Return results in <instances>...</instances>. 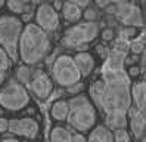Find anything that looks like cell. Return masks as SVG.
Masks as SVG:
<instances>
[{
	"label": "cell",
	"instance_id": "ba28073f",
	"mask_svg": "<svg viewBox=\"0 0 146 142\" xmlns=\"http://www.w3.org/2000/svg\"><path fill=\"white\" fill-rule=\"evenodd\" d=\"M36 24L46 33H52L59 27V16L55 7L49 3H41L36 11Z\"/></svg>",
	"mask_w": 146,
	"mask_h": 142
},
{
	"label": "cell",
	"instance_id": "f1b7e54d",
	"mask_svg": "<svg viewBox=\"0 0 146 142\" xmlns=\"http://www.w3.org/2000/svg\"><path fill=\"white\" fill-rule=\"evenodd\" d=\"M7 129H9V121H7L6 119H3V117H0V133L6 132Z\"/></svg>",
	"mask_w": 146,
	"mask_h": 142
},
{
	"label": "cell",
	"instance_id": "277c9868",
	"mask_svg": "<svg viewBox=\"0 0 146 142\" xmlns=\"http://www.w3.org/2000/svg\"><path fill=\"white\" fill-rule=\"evenodd\" d=\"M22 30L24 25L19 18L11 15L0 18V46L6 50L12 61L18 58V44Z\"/></svg>",
	"mask_w": 146,
	"mask_h": 142
},
{
	"label": "cell",
	"instance_id": "83f0119b",
	"mask_svg": "<svg viewBox=\"0 0 146 142\" xmlns=\"http://www.w3.org/2000/svg\"><path fill=\"white\" fill-rule=\"evenodd\" d=\"M65 2H71V3H74V5H77L78 7H87L89 6V3H90V0H65Z\"/></svg>",
	"mask_w": 146,
	"mask_h": 142
},
{
	"label": "cell",
	"instance_id": "8d00e7d4",
	"mask_svg": "<svg viewBox=\"0 0 146 142\" xmlns=\"http://www.w3.org/2000/svg\"><path fill=\"white\" fill-rule=\"evenodd\" d=\"M3 78H5V71H3V70H0V84L3 83Z\"/></svg>",
	"mask_w": 146,
	"mask_h": 142
},
{
	"label": "cell",
	"instance_id": "e575fe53",
	"mask_svg": "<svg viewBox=\"0 0 146 142\" xmlns=\"http://www.w3.org/2000/svg\"><path fill=\"white\" fill-rule=\"evenodd\" d=\"M62 6H64V2L62 0H55V3H53V7H55V11H62Z\"/></svg>",
	"mask_w": 146,
	"mask_h": 142
},
{
	"label": "cell",
	"instance_id": "d6a6232c",
	"mask_svg": "<svg viewBox=\"0 0 146 142\" xmlns=\"http://www.w3.org/2000/svg\"><path fill=\"white\" fill-rule=\"evenodd\" d=\"M94 2H96V5L99 7H106V6H109L111 0H94Z\"/></svg>",
	"mask_w": 146,
	"mask_h": 142
},
{
	"label": "cell",
	"instance_id": "74e56055",
	"mask_svg": "<svg viewBox=\"0 0 146 142\" xmlns=\"http://www.w3.org/2000/svg\"><path fill=\"white\" fill-rule=\"evenodd\" d=\"M30 18H31V15L27 13V15H24V16H22V21H30Z\"/></svg>",
	"mask_w": 146,
	"mask_h": 142
},
{
	"label": "cell",
	"instance_id": "ab89813d",
	"mask_svg": "<svg viewBox=\"0 0 146 142\" xmlns=\"http://www.w3.org/2000/svg\"><path fill=\"white\" fill-rule=\"evenodd\" d=\"M22 2H30V0H22Z\"/></svg>",
	"mask_w": 146,
	"mask_h": 142
},
{
	"label": "cell",
	"instance_id": "cb8c5ba5",
	"mask_svg": "<svg viewBox=\"0 0 146 142\" xmlns=\"http://www.w3.org/2000/svg\"><path fill=\"white\" fill-rule=\"evenodd\" d=\"M114 142H130V135L125 129H115Z\"/></svg>",
	"mask_w": 146,
	"mask_h": 142
},
{
	"label": "cell",
	"instance_id": "f35d334b",
	"mask_svg": "<svg viewBox=\"0 0 146 142\" xmlns=\"http://www.w3.org/2000/svg\"><path fill=\"white\" fill-rule=\"evenodd\" d=\"M5 2H6V0H0V7H2V6L5 5Z\"/></svg>",
	"mask_w": 146,
	"mask_h": 142
},
{
	"label": "cell",
	"instance_id": "4fadbf2b",
	"mask_svg": "<svg viewBox=\"0 0 146 142\" xmlns=\"http://www.w3.org/2000/svg\"><path fill=\"white\" fill-rule=\"evenodd\" d=\"M74 61H75V64H77V67H78V70H80V73H81L83 77L89 76L93 71L94 59H93V56L90 55L89 52H78L74 56Z\"/></svg>",
	"mask_w": 146,
	"mask_h": 142
},
{
	"label": "cell",
	"instance_id": "d590c367",
	"mask_svg": "<svg viewBox=\"0 0 146 142\" xmlns=\"http://www.w3.org/2000/svg\"><path fill=\"white\" fill-rule=\"evenodd\" d=\"M2 142H21V141H18V139H13V138H7V139H3Z\"/></svg>",
	"mask_w": 146,
	"mask_h": 142
},
{
	"label": "cell",
	"instance_id": "60d3db41",
	"mask_svg": "<svg viewBox=\"0 0 146 142\" xmlns=\"http://www.w3.org/2000/svg\"><path fill=\"white\" fill-rule=\"evenodd\" d=\"M142 142H146V138H145V139H143V141H142Z\"/></svg>",
	"mask_w": 146,
	"mask_h": 142
},
{
	"label": "cell",
	"instance_id": "4dcf8cb0",
	"mask_svg": "<svg viewBox=\"0 0 146 142\" xmlns=\"http://www.w3.org/2000/svg\"><path fill=\"white\" fill-rule=\"evenodd\" d=\"M137 74H139V67H136V65L133 67V65H131L130 68H128V76H131V77H136Z\"/></svg>",
	"mask_w": 146,
	"mask_h": 142
},
{
	"label": "cell",
	"instance_id": "3957f363",
	"mask_svg": "<svg viewBox=\"0 0 146 142\" xmlns=\"http://www.w3.org/2000/svg\"><path fill=\"white\" fill-rule=\"evenodd\" d=\"M70 105V113H68L66 121L71 124L74 129L78 132H86L90 130L94 123H96V111L89 98L83 95L74 96L72 99L68 101Z\"/></svg>",
	"mask_w": 146,
	"mask_h": 142
},
{
	"label": "cell",
	"instance_id": "e0dca14e",
	"mask_svg": "<svg viewBox=\"0 0 146 142\" xmlns=\"http://www.w3.org/2000/svg\"><path fill=\"white\" fill-rule=\"evenodd\" d=\"M106 124L111 129H125L127 126V113L114 111L106 114Z\"/></svg>",
	"mask_w": 146,
	"mask_h": 142
},
{
	"label": "cell",
	"instance_id": "7a4b0ae2",
	"mask_svg": "<svg viewBox=\"0 0 146 142\" xmlns=\"http://www.w3.org/2000/svg\"><path fill=\"white\" fill-rule=\"evenodd\" d=\"M50 52V39L37 24H27L19 37L18 53L25 65H34L44 59Z\"/></svg>",
	"mask_w": 146,
	"mask_h": 142
},
{
	"label": "cell",
	"instance_id": "ffe728a7",
	"mask_svg": "<svg viewBox=\"0 0 146 142\" xmlns=\"http://www.w3.org/2000/svg\"><path fill=\"white\" fill-rule=\"evenodd\" d=\"M50 142H74V139H72V135L65 127L56 126L50 133Z\"/></svg>",
	"mask_w": 146,
	"mask_h": 142
},
{
	"label": "cell",
	"instance_id": "484cf974",
	"mask_svg": "<svg viewBox=\"0 0 146 142\" xmlns=\"http://www.w3.org/2000/svg\"><path fill=\"white\" fill-rule=\"evenodd\" d=\"M130 49L133 50V53H140V52L145 49V46H143L142 42H133L131 46H130Z\"/></svg>",
	"mask_w": 146,
	"mask_h": 142
},
{
	"label": "cell",
	"instance_id": "5bb4252c",
	"mask_svg": "<svg viewBox=\"0 0 146 142\" xmlns=\"http://www.w3.org/2000/svg\"><path fill=\"white\" fill-rule=\"evenodd\" d=\"M131 98L137 108L143 114H146V80H143L140 83H136L131 87Z\"/></svg>",
	"mask_w": 146,
	"mask_h": 142
},
{
	"label": "cell",
	"instance_id": "8992f818",
	"mask_svg": "<svg viewBox=\"0 0 146 142\" xmlns=\"http://www.w3.org/2000/svg\"><path fill=\"white\" fill-rule=\"evenodd\" d=\"M98 33H99V27L96 22L84 21L81 24H77L71 28H68L64 34L62 43L68 48L84 49L86 44L98 37Z\"/></svg>",
	"mask_w": 146,
	"mask_h": 142
},
{
	"label": "cell",
	"instance_id": "d4e9b609",
	"mask_svg": "<svg viewBox=\"0 0 146 142\" xmlns=\"http://www.w3.org/2000/svg\"><path fill=\"white\" fill-rule=\"evenodd\" d=\"M83 16H84V19L86 21H89V22H94V19H96V12H94V9H86V11L83 12Z\"/></svg>",
	"mask_w": 146,
	"mask_h": 142
},
{
	"label": "cell",
	"instance_id": "5b68a950",
	"mask_svg": "<svg viewBox=\"0 0 146 142\" xmlns=\"http://www.w3.org/2000/svg\"><path fill=\"white\" fill-rule=\"evenodd\" d=\"M52 76L59 86L70 87L81 82V73L75 61L70 55H59L52 65Z\"/></svg>",
	"mask_w": 146,
	"mask_h": 142
},
{
	"label": "cell",
	"instance_id": "603a6c76",
	"mask_svg": "<svg viewBox=\"0 0 146 142\" xmlns=\"http://www.w3.org/2000/svg\"><path fill=\"white\" fill-rule=\"evenodd\" d=\"M9 67H11V58L6 53V50L0 46V70L7 71V70H9Z\"/></svg>",
	"mask_w": 146,
	"mask_h": 142
},
{
	"label": "cell",
	"instance_id": "1f68e13d",
	"mask_svg": "<svg viewBox=\"0 0 146 142\" xmlns=\"http://www.w3.org/2000/svg\"><path fill=\"white\" fill-rule=\"evenodd\" d=\"M134 36H136L134 27H128V28L125 30V37H134Z\"/></svg>",
	"mask_w": 146,
	"mask_h": 142
},
{
	"label": "cell",
	"instance_id": "7402d4cb",
	"mask_svg": "<svg viewBox=\"0 0 146 142\" xmlns=\"http://www.w3.org/2000/svg\"><path fill=\"white\" fill-rule=\"evenodd\" d=\"M7 7L11 9V12H13L15 15L22 13L25 11V5L22 0H7Z\"/></svg>",
	"mask_w": 146,
	"mask_h": 142
},
{
	"label": "cell",
	"instance_id": "8fae6325",
	"mask_svg": "<svg viewBox=\"0 0 146 142\" xmlns=\"http://www.w3.org/2000/svg\"><path fill=\"white\" fill-rule=\"evenodd\" d=\"M30 86H31V90L34 92V95H36L38 99H46V98L50 95L52 87H53L50 77L44 73V71H40V70L31 78Z\"/></svg>",
	"mask_w": 146,
	"mask_h": 142
},
{
	"label": "cell",
	"instance_id": "4316f807",
	"mask_svg": "<svg viewBox=\"0 0 146 142\" xmlns=\"http://www.w3.org/2000/svg\"><path fill=\"white\" fill-rule=\"evenodd\" d=\"M83 89V83L81 82H78V83H75V84H72V86H70L68 87V92L70 93H72V95H77L80 90Z\"/></svg>",
	"mask_w": 146,
	"mask_h": 142
},
{
	"label": "cell",
	"instance_id": "9a60e30c",
	"mask_svg": "<svg viewBox=\"0 0 146 142\" xmlns=\"http://www.w3.org/2000/svg\"><path fill=\"white\" fill-rule=\"evenodd\" d=\"M87 142H114V133L108 126H96L92 130Z\"/></svg>",
	"mask_w": 146,
	"mask_h": 142
},
{
	"label": "cell",
	"instance_id": "44dd1931",
	"mask_svg": "<svg viewBox=\"0 0 146 142\" xmlns=\"http://www.w3.org/2000/svg\"><path fill=\"white\" fill-rule=\"evenodd\" d=\"M16 78L19 80L22 84H30L31 83V71L28 68V65H21L16 70Z\"/></svg>",
	"mask_w": 146,
	"mask_h": 142
},
{
	"label": "cell",
	"instance_id": "d6986e66",
	"mask_svg": "<svg viewBox=\"0 0 146 142\" xmlns=\"http://www.w3.org/2000/svg\"><path fill=\"white\" fill-rule=\"evenodd\" d=\"M68 113H70V105L66 101H56L52 105V115L55 120H66Z\"/></svg>",
	"mask_w": 146,
	"mask_h": 142
},
{
	"label": "cell",
	"instance_id": "f546056e",
	"mask_svg": "<svg viewBox=\"0 0 146 142\" xmlns=\"http://www.w3.org/2000/svg\"><path fill=\"white\" fill-rule=\"evenodd\" d=\"M102 39L104 40H112L114 39V31L112 30H105L102 33Z\"/></svg>",
	"mask_w": 146,
	"mask_h": 142
},
{
	"label": "cell",
	"instance_id": "6da1fadb",
	"mask_svg": "<svg viewBox=\"0 0 146 142\" xmlns=\"http://www.w3.org/2000/svg\"><path fill=\"white\" fill-rule=\"evenodd\" d=\"M102 80L105 82L99 108L105 114L114 111L127 113L131 107V87L124 70H104Z\"/></svg>",
	"mask_w": 146,
	"mask_h": 142
},
{
	"label": "cell",
	"instance_id": "836d02e7",
	"mask_svg": "<svg viewBox=\"0 0 146 142\" xmlns=\"http://www.w3.org/2000/svg\"><path fill=\"white\" fill-rule=\"evenodd\" d=\"M72 139H74V142H87L81 133H75V135L72 136Z\"/></svg>",
	"mask_w": 146,
	"mask_h": 142
},
{
	"label": "cell",
	"instance_id": "30bf717a",
	"mask_svg": "<svg viewBox=\"0 0 146 142\" xmlns=\"http://www.w3.org/2000/svg\"><path fill=\"white\" fill-rule=\"evenodd\" d=\"M9 132L15 133V135H21L28 139H33L37 136L38 133V124L33 119H13L9 121Z\"/></svg>",
	"mask_w": 146,
	"mask_h": 142
},
{
	"label": "cell",
	"instance_id": "9c48e42d",
	"mask_svg": "<svg viewBox=\"0 0 146 142\" xmlns=\"http://www.w3.org/2000/svg\"><path fill=\"white\" fill-rule=\"evenodd\" d=\"M115 7H117L115 15L124 25L127 27H142L143 25L142 12L136 5L128 3V2H121Z\"/></svg>",
	"mask_w": 146,
	"mask_h": 142
},
{
	"label": "cell",
	"instance_id": "7c38bea8",
	"mask_svg": "<svg viewBox=\"0 0 146 142\" xmlns=\"http://www.w3.org/2000/svg\"><path fill=\"white\" fill-rule=\"evenodd\" d=\"M127 113L130 117V127L134 138H142L146 129V114H143L137 107H130Z\"/></svg>",
	"mask_w": 146,
	"mask_h": 142
},
{
	"label": "cell",
	"instance_id": "52a82bcc",
	"mask_svg": "<svg viewBox=\"0 0 146 142\" xmlns=\"http://www.w3.org/2000/svg\"><path fill=\"white\" fill-rule=\"evenodd\" d=\"M30 102L28 92L21 83H16L15 80L9 84H6L2 90H0V105L6 110L11 111H18L27 107Z\"/></svg>",
	"mask_w": 146,
	"mask_h": 142
},
{
	"label": "cell",
	"instance_id": "2e32d148",
	"mask_svg": "<svg viewBox=\"0 0 146 142\" xmlns=\"http://www.w3.org/2000/svg\"><path fill=\"white\" fill-rule=\"evenodd\" d=\"M125 62V53L121 49H112L109 52L108 62H106V70H123Z\"/></svg>",
	"mask_w": 146,
	"mask_h": 142
},
{
	"label": "cell",
	"instance_id": "ac0fdd59",
	"mask_svg": "<svg viewBox=\"0 0 146 142\" xmlns=\"http://www.w3.org/2000/svg\"><path fill=\"white\" fill-rule=\"evenodd\" d=\"M62 16L68 22H75L78 21L80 18L83 16V12H81V7H78L77 5L71 3V2H64V6H62Z\"/></svg>",
	"mask_w": 146,
	"mask_h": 142
}]
</instances>
